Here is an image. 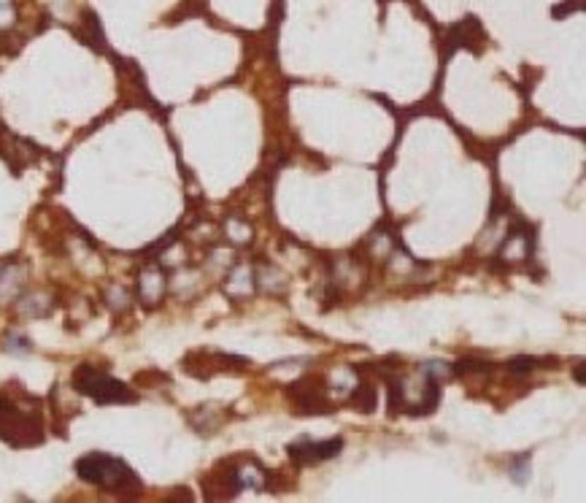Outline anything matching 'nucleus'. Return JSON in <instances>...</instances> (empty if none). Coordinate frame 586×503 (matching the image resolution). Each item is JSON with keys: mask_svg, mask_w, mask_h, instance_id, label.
I'll return each mask as SVG.
<instances>
[{"mask_svg": "<svg viewBox=\"0 0 586 503\" xmlns=\"http://www.w3.org/2000/svg\"><path fill=\"white\" fill-rule=\"evenodd\" d=\"M76 473L90 482V485H98V487H108V490H127V487H141L138 476L122 460L111 458V455H100V452H92V455H84V458L76 463Z\"/></svg>", "mask_w": 586, "mask_h": 503, "instance_id": "nucleus-1", "label": "nucleus"}, {"mask_svg": "<svg viewBox=\"0 0 586 503\" xmlns=\"http://www.w3.org/2000/svg\"><path fill=\"white\" fill-rule=\"evenodd\" d=\"M0 439L11 446H33L44 441V422L38 412H25L16 400L0 398Z\"/></svg>", "mask_w": 586, "mask_h": 503, "instance_id": "nucleus-2", "label": "nucleus"}, {"mask_svg": "<svg viewBox=\"0 0 586 503\" xmlns=\"http://www.w3.org/2000/svg\"><path fill=\"white\" fill-rule=\"evenodd\" d=\"M74 387L81 393V395H90L95 398L98 403H127L133 400V393L117 381L114 376H108L103 371L92 366H78L74 371Z\"/></svg>", "mask_w": 586, "mask_h": 503, "instance_id": "nucleus-3", "label": "nucleus"}, {"mask_svg": "<svg viewBox=\"0 0 586 503\" xmlns=\"http://www.w3.org/2000/svg\"><path fill=\"white\" fill-rule=\"evenodd\" d=\"M344 446V439H330V441H308V444H289V455L298 466H308V463H319L327 460L332 455H338Z\"/></svg>", "mask_w": 586, "mask_h": 503, "instance_id": "nucleus-4", "label": "nucleus"}]
</instances>
